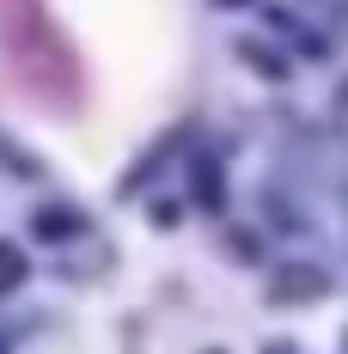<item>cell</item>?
<instances>
[{
    "instance_id": "cell-1",
    "label": "cell",
    "mask_w": 348,
    "mask_h": 354,
    "mask_svg": "<svg viewBox=\"0 0 348 354\" xmlns=\"http://www.w3.org/2000/svg\"><path fill=\"white\" fill-rule=\"evenodd\" d=\"M0 25H6V37H12V49L25 55L19 68H31L37 80H43V68H55V80L73 86V62H68V49L55 43V31L43 25L37 0H0ZM43 86H49V80H43Z\"/></svg>"
},
{
    "instance_id": "cell-2",
    "label": "cell",
    "mask_w": 348,
    "mask_h": 354,
    "mask_svg": "<svg viewBox=\"0 0 348 354\" xmlns=\"http://www.w3.org/2000/svg\"><path fill=\"white\" fill-rule=\"evenodd\" d=\"M19 281H25V257H19L12 245H0V293H12Z\"/></svg>"
}]
</instances>
